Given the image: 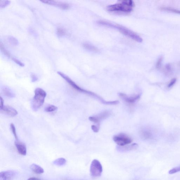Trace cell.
<instances>
[{
  "mask_svg": "<svg viewBox=\"0 0 180 180\" xmlns=\"http://www.w3.org/2000/svg\"><path fill=\"white\" fill-rule=\"evenodd\" d=\"M103 171V166L98 160L94 159L92 161L90 167V173L92 176L98 177L101 176Z\"/></svg>",
  "mask_w": 180,
  "mask_h": 180,
  "instance_id": "obj_4",
  "label": "cell"
},
{
  "mask_svg": "<svg viewBox=\"0 0 180 180\" xmlns=\"http://www.w3.org/2000/svg\"><path fill=\"white\" fill-rule=\"evenodd\" d=\"M4 101L1 97H0V108H2L4 106Z\"/></svg>",
  "mask_w": 180,
  "mask_h": 180,
  "instance_id": "obj_31",
  "label": "cell"
},
{
  "mask_svg": "<svg viewBox=\"0 0 180 180\" xmlns=\"http://www.w3.org/2000/svg\"><path fill=\"white\" fill-rule=\"evenodd\" d=\"M1 113L10 117H14L18 114V112L15 109L10 106H4L0 108Z\"/></svg>",
  "mask_w": 180,
  "mask_h": 180,
  "instance_id": "obj_10",
  "label": "cell"
},
{
  "mask_svg": "<svg viewBox=\"0 0 180 180\" xmlns=\"http://www.w3.org/2000/svg\"><path fill=\"white\" fill-rule=\"evenodd\" d=\"M27 180H42L39 178L36 177H31L29 178Z\"/></svg>",
  "mask_w": 180,
  "mask_h": 180,
  "instance_id": "obj_32",
  "label": "cell"
},
{
  "mask_svg": "<svg viewBox=\"0 0 180 180\" xmlns=\"http://www.w3.org/2000/svg\"><path fill=\"white\" fill-rule=\"evenodd\" d=\"M57 73L64 80H65L69 84V85L71 86L75 90L77 91L81 92V93H82L83 89L81 88L80 87H79L68 76L63 73L61 72H57Z\"/></svg>",
  "mask_w": 180,
  "mask_h": 180,
  "instance_id": "obj_8",
  "label": "cell"
},
{
  "mask_svg": "<svg viewBox=\"0 0 180 180\" xmlns=\"http://www.w3.org/2000/svg\"><path fill=\"white\" fill-rule=\"evenodd\" d=\"M180 171V166L176 167L170 170L169 171L170 174H173Z\"/></svg>",
  "mask_w": 180,
  "mask_h": 180,
  "instance_id": "obj_25",
  "label": "cell"
},
{
  "mask_svg": "<svg viewBox=\"0 0 180 180\" xmlns=\"http://www.w3.org/2000/svg\"><path fill=\"white\" fill-rule=\"evenodd\" d=\"M160 9L162 10L170 11V12L176 13L180 14V10L175 9L171 8L161 7Z\"/></svg>",
  "mask_w": 180,
  "mask_h": 180,
  "instance_id": "obj_22",
  "label": "cell"
},
{
  "mask_svg": "<svg viewBox=\"0 0 180 180\" xmlns=\"http://www.w3.org/2000/svg\"><path fill=\"white\" fill-rule=\"evenodd\" d=\"M12 60L14 62H15L16 64H18L19 66H22V67H23L24 66V64L23 63H22L21 61H19V60L14 58H12Z\"/></svg>",
  "mask_w": 180,
  "mask_h": 180,
  "instance_id": "obj_27",
  "label": "cell"
},
{
  "mask_svg": "<svg viewBox=\"0 0 180 180\" xmlns=\"http://www.w3.org/2000/svg\"><path fill=\"white\" fill-rule=\"evenodd\" d=\"M162 60H163V58L160 57L159 59L158 62H157L156 65V66L157 68H160V65H161V64Z\"/></svg>",
  "mask_w": 180,
  "mask_h": 180,
  "instance_id": "obj_29",
  "label": "cell"
},
{
  "mask_svg": "<svg viewBox=\"0 0 180 180\" xmlns=\"http://www.w3.org/2000/svg\"><path fill=\"white\" fill-rule=\"evenodd\" d=\"M140 135L144 139H148L152 137V133L149 130L145 129L141 131Z\"/></svg>",
  "mask_w": 180,
  "mask_h": 180,
  "instance_id": "obj_16",
  "label": "cell"
},
{
  "mask_svg": "<svg viewBox=\"0 0 180 180\" xmlns=\"http://www.w3.org/2000/svg\"><path fill=\"white\" fill-rule=\"evenodd\" d=\"M119 97L124 100V101L129 104L135 103L136 101L138 100L140 98V94H137L133 96L129 97L127 95L122 93H120L119 94Z\"/></svg>",
  "mask_w": 180,
  "mask_h": 180,
  "instance_id": "obj_9",
  "label": "cell"
},
{
  "mask_svg": "<svg viewBox=\"0 0 180 180\" xmlns=\"http://www.w3.org/2000/svg\"><path fill=\"white\" fill-rule=\"evenodd\" d=\"M32 81V82H35L38 79V78L34 74L31 75Z\"/></svg>",
  "mask_w": 180,
  "mask_h": 180,
  "instance_id": "obj_30",
  "label": "cell"
},
{
  "mask_svg": "<svg viewBox=\"0 0 180 180\" xmlns=\"http://www.w3.org/2000/svg\"><path fill=\"white\" fill-rule=\"evenodd\" d=\"M113 140L118 145L120 146L129 145L132 142V139L125 134H120L115 136L113 138Z\"/></svg>",
  "mask_w": 180,
  "mask_h": 180,
  "instance_id": "obj_5",
  "label": "cell"
},
{
  "mask_svg": "<svg viewBox=\"0 0 180 180\" xmlns=\"http://www.w3.org/2000/svg\"><path fill=\"white\" fill-rule=\"evenodd\" d=\"M0 48H1V52H2L8 58L10 57V53L7 50L5 49L4 44H3L1 42L0 43Z\"/></svg>",
  "mask_w": 180,
  "mask_h": 180,
  "instance_id": "obj_21",
  "label": "cell"
},
{
  "mask_svg": "<svg viewBox=\"0 0 180 180\" xmlns=\"http://www.w3.org/2000/svg\"><path fill=\"white\" fill-rule=\"evenodd\" d=\"M2 92L3 95L8 98H12L15 97V94L9 88L7 87L3 88Z\"/></svg>",
  "mask_w": 180,
  "mask_h": 180,
  "instance_id": "obj_14",
  "label": "cell"
},
{
  "mask_svg": "<svg viewBox=\"0 0 180 180\" xmlns=\"http://www.w3.org/2000/svg\"><path fill=\"white\" fill-rule=\"evenodd\" d=\"M177 81V79L176 78H173L172 80L170 81L169 83L168 84V88H171L176 83Z\"/></svg>",
  "mask_w": 180,
  "mask_h": 180,
  "instance_id": "obj_26",
  "label": "cell"
},
{
  "mask_svg": "<svg viewBox=\"0 0 180 180\" xmlns=\"http://www.w3.org/2000/svg\"><path fill=\"white\" fill-rule=\"evenodd\" d=\"M7 40L9 43L11 45H14V46H16V45L18 44L19 42L18 40L13 36H8Z\"/></svg>",
  "mask_w": 180,
  "mask_h": 180,
  "instance_id": "obj_18",
  "label": "cell"
},
{
  "mask_svg": "<svg viewBox=\"0 0 180 180\" xmlns=\"http://www.w3.org/2000/svg\"><path fill=\"white\" fill-rule=\"evenodd\" d=\"M47 96L46 92L42 89L38 88L35 90V96L32 101V108L34 111H37L43 104Z\"/></svg>",
  "mask_w": 180,
  "mask_h": 180,
  "instance_id": "obj_3",
  "label": "cell"
},
{
  "mask_svg": "<svg viewBox=\"0 0 180 180\" xmlns=\"http://www.w3.org/2000/svg\"><path fill=\"white\" fill-rule=\"evenodd\" d=\"M110 114L111 113L110 112L105 111L96 116H90L89 119L92 122L98 124L103 120L106 119L110 116Z\"/></svg>",
  "mask_w": 180,
  "mask_h": 180,
  "instance_id": "obj_7",
  "label": "cell"
},
{
  "mask_svg": "<svg viewBox=\"0 0 180 180\" xmlns=\"http://www.w3.org/2000/svg\"><path fill=\"white\" fill-rule=\"evenodd\" d=\"M30 169L34 173L37 174H42L44 172V170L43 168L40 167L39 165L33 164L30 166Z\"/></svg>",
  "mask_w": 180,
  "mask_h": 180,
  "instance_id": "obj_13",
  "label": "cell"
},
{
  "mask_svg": "<svg viewBox=\"0 0 180 180\" xmlns=\"http://www.w3.org/2000/svg\"><path fill=\"white\" fill-rule=\"evenodd\" d=\"M91 127L92 130L95 133L98 132L99 131V126L92 125Z\"/></svg>",
  "mask_w": 180,
  "mask_h": 180,
  "instance_id": "obj_28",
  "label": "cell"
},
{
  "mask_svg": "<svg viewBox=\"0 0 180 180\" xmlns=\"http://www.w3.org/2000/svg\"><path fill=\"white\" fill-rule=\"evenodd\" d=\"M56 33L58 36L62 37L66 34V29L63 27H58L57 29Z\"/></svg>",
  "mask_w": 180,
  "mask_h": 180,
  "instance_id": "obj_19",
  "label": "cell"
},
{
  "mask_svg": "<svg viewBox=\"0 0 180 180\" xmlns=\"http://www.w3.org/2000/svg\"><path fill=\"white\" fill-rule=\"evenodd\" d=\"M15 145L18 152L20 155H27V149L26 146L23 142H21L18 140H16Z\"/></svg>",
  "mask_w": 180,
  "mask_h": 180,
  "instance_id": "obj_12",
  "label": "cell"
},
{
  "mask_svg": "<svg viewBox=\"0 0 180 180\" xmlns=\"http://www.w3.org/2000/svg\"><path fill=\"white\" fill-rule=\"evenodd\" d=\"M17 173L12 170L2 171L0 173V180H13Z\"/></svg>",
  "mask_w": 180,
  "mask_h": 180,
  "instance_id": "obj_11",
  "label": "cell"
},
{
  "mask_svg": "<svg viewBox=\"0 0 180 180\" xmlns=\"http://www.w3.org/2000/svg\"><path fill=\"white\" fill-rule=\"evenodd\" d=\"M66 163V160L65 159L60 158L56 159L53 162V164L56 166H62L65 165Z\"/></svg>",
  "mask_w": 180,
  "mask_h": 180,
  "instance_id": "obj_17",
  "label": "cell"
},
{
  "mask_svg": "<svg viewBox=\"0 0 180 180\" xmlns=\"http://www.w3.org/2000/svg\"><path fill=\"white\" fill-rule=\"evenodd\" d=\"M10 3V1H0V8L1 9H4L9 5Z\"/></svg>",
  "mask_w": 180,
  "mask_h": 180,
  "instance_id": "obj_23",
  "label": "cell"
},
{
  "mask_svg": "<svg viewBox=\"0 0 180 180\" xmlns=\"http://www.w3.org/2000/svg\"><path fill=\"white\" fill-rule=\"evenodd\" d=\"M40 1L44 4L55 6L63 10H67L70 8L69 5L66 3L57 1H46V0H42Z\"/></svg>",
  "mask_w": 180,
  "mask_h": 180,
  "instance_id": "obj_6",
  "label": "cell"
},
{
  "mask_svg": "<svg viewBox=\"0 0 180 180\" xmlns=\"http://www.w3.org/2000/svg\"><path fill=\"white\" fill-rule=\"evenodd\" d=\"M10 128L11 131L12 132V133L13 134L14 138L16 140H18V138L17 133H16V129L14 126V125L12 123L10 125Z\"/></svg>",
  "mask_w": 180,
  "mask_h": 180,
  "instance_id": "obj_24",
  "label": "cell"
},
{
  "mask_svg": "<svg viewBox=\"0 0 180 180\" xmlns=\"http://www.w3.org/2000/svg\"><path fill=\"white\" fill-rule=\"evenodd\" d=\"M97 23L103 26L116 29L123 35L138 42L141 43L142 42V39L137 34L122 26L104 21H99Z\"/></svg>",
  "mask_w": 180,
  "mask_h": 180,
  "instance_id": "obj_1",
  "label": "cell"
},
{
  "mask_svg": "<svg viewBox=\"0 0 180 180\" xmlns=\"http://www.w3.org/2000/svg\"><path fill=\"white\" fill-rule=\"evenodd\" d=\"M83 47L88 51H93L94 52H98L99 51L98 49L94 45L88 43H84L83 44Z\"/></svg>",
  "mask_w": 180,
  "mask_h": 180,
  "instance_id": "obj_15",
  "label": "cell"
},
{
  "mask_svg": "<svg viewBox=\"0 0 180 180\" xmlns=\"http://www.w3.org/2000/svg\"><path fill=\"white\" fill-rule=\"evenodd\" d=\"M58 109L57 107L53 105H49L44 109L45 111L47 112H51L56 111Z\"/></svg>",
  "mask_w": 180,
  "mask_h": 180,
  "instance_id": "obj_20",
  "label": "cell"
},
{
  "mask_svg": "<svg viewBox=\"0 0 180 180\" xmlns=\"http://www.w3.org/2000/svg\"><path fill=\"white\" fill-rule=\"evenodd\" d=\"M133 1L131 0L123 1L116 4L110 5L107 6V9L110 12L129 13L134 7Z\"/></svg>",
  "mask_w": 180,
  "mask_h": 180,
  "instance_id": "obj_2",
  "label": "cell"
}]
</instances>
